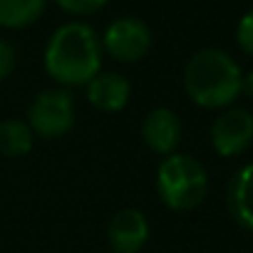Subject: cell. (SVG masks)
<instances>
[{
	"label": "cell",
	"instance_id": "obj_4",
	"mask_svg": "<svg viewBox=\"0 0 253 253\" xmlns=\"http://www.w3.org/2000/svg\"><path fill=\"white\" fill-rule=\"evenodd\" d=\"M28 124L38 137H65L75 126V97L67 89H47L38 94L28 109Z\"/></svg>",
	"mask_w": 253,
	"mask_h": 253
},
{
	"label": "cell",
	"instance_id": "obj_2",
	"mask_svg": "<svg viewBox=\"0 0 253 253\" xmlns=\"http://www.w3.org/2000/svg\"><path fill=\"white\" fill-rule=\"evenodd\" d=\"M238 62L216 47L199 50L184 67V87L189 97L206 109H223L241 94Z\"/></svg>",
	"mask_w": 253,
	"mask_h": 253
},
{
	"label": "cell",
	"instance_id": "obj_13",
	"mask_svg": "<svg viewBox=\"0 0 253 253\" xmlns=\"http://www.w3.org/2000/svg\"><path fill=\"white\" fill-rule=\"evenodd\" d=\"M55 3L72 15H92L107 5V0H55Z\"/></svg>",
	"mask_w": 253,
	"mask_h": 253
},
{
	"label": "cell",
	"instance_id": "obj_14",
	"mask_svg": "<svg viewBox=\"0 0 253 253\" xmlns=\"http://www.w3.org/2000/svg\"><path fill=\"white\" fill-rule=\"evenodd\" d=\"M236 40H238V47H241L248 57H253V10H248V13L238 20Z\"/></svg>",
	"mask_w": 253,
	"mask_h": 253
},
{
	"label": "cell",
	"instance_id": "obj_3",
	"mask_svg": "<svg viewBox=\"0 0 253 253\" xmlns=\"http://www.w3.org/2000/svg\"><path fill=\"white\" fill-rule=\"evenodd\" d=\"M157 189L171 211H191L206 199L209 176L199 159L189 154H169L157 171Z\"/></svg>",
	"mask_w": 253,
	"mask_h": 253
},
{
	"label": "cell",
	"instance_id": "obj_8",
	"mask_svg": "<svg viewBox=\"0 0 253 253\" xmlns=\"http://www.w3.org/2000/svg\"><path fill=\"white\" fill-rule=\"evenodd\" d=\"M142 137L152 152L169 157L181 142V119L171 109L157 107L142 122Z\"/></svg>",
	"mask_w": 253,
	"mask_h": 253
},
{
	"label": "cell",
	"instance_id": "obj_11",
	"mask_svg": "<svg viewBox=\"0 0 253 253\" xmlns=\"http://www.w3.org/2000/svg\"><path fill=\"white\" fill-rule=\"evenodd\" d=\"M35 132L30 124L18 122V119H5L0 122V154L3 157H25L33 149Z\"/></svg>",
	"mask_w": 253,
	"mask_h": 253
},
{
	"label": "cell",
	"instance_id": "obj_15",
	"mask_svg": "<svg viewBox=\"0 0 253 253\" xmlns=\"http://www.w3.org/2000/svg\"><path fill=\"white\" fill-rule=\"evenodd\" d=\"M15 60H18L15 47L8 40H0V82L10 77V72L15 70Z\"/></svg>",
	"mask_w": 253,
	"mask_h": 253
},
{
	"label": "cell",
	"instance_id": "obj_10",
	"mask_svg": "<svg viewBox=\"0 0 253 253\" xmlns=\"http://www.w3.org/2000/svg\"><path fill=\"white\" fill-rule=\"evenodd\" d=\"M228 211L248 231H253V162L241 167L228 184Z\"/></svg>",
	"mask_w": 253,
	"mask_h": 253
},
{
	"label": "cell",
	"instance_id": "obj_6",
	"mask_svg": "<svg viewBox=\"0 0 253 253\" xmlns=\"http://www.w3.org/2000/svg\"><path fill=\"white\" fill-rule=\"evenodd\" d=\"M253 142V114L243 107L226 109L211 124V144L221 157H238Z\"/></svg>",
	"mask_w": 253,
	"mask_h": 253
},
{
	"label": "cell",
	"instance_id": "obj_9",
	"mask_svg": "<svg viewBox=\"0 0 253 253\" xmlns=\"http://www.w3.org/2000/svg\"><path fill=\"white\" fill-rule=\"evenodd\" d=\"M132 94V87L122 75L117 72H104V75H94L87 82V99L92 107H97L99 112H119L126 107Z\"/></svg>",
	"mask_w": 253,
	"mask_h": 253
},
{
	"label": "cell",
	"instance_id": "obj_12",
	"mask_svg": "<svg viewBox=\"0 0 253 253\" xmlns=\"http://www.w3.org/2000/svg\"><path fill=\"white\" fill-rule=\"evenodd\" d=\"M47 0H0V25L28 28L45 13Z\"/></svg>",
	"mask_w": 253,
	"mask_h": 253
},
{
	"label": "cell",
	"instance_id": "obj_5",
	"mask_svg": "<svg viewBox=\"0 0 253 253\" xmlns=\"http://www.w3.org/2000/svg\"><path fill=\"white\" fill-rule=\"evenodd\" d=\"M102 47L119 62H139L152 50V30L144 20L119 18L107 28Z\"/></svg>",
	"mask_w": 253,
	"mask_h": 253
},
{
	"label": "cell",
	"instance_id": "obj_7",
	"mask_svg": "<svg viewBox=\"0 0 253 253\" xmlns=\"http://www.w3.org/2000/svg\"><path fill=\"white\" fill-rule=\"evenodd\" d=\"M149 238V221L137 209H124L112 216L107 228V241L112 253H139Z\"/></svg>",
	"mask_w": 253,
	"mask_h": 253
},
{
	"label": "cell",
	"instance_id": "obj_16",
	"mask_svg": "<svg viewBox=\"0 0 253 253\" xmlns=\"http://www.w3.org/2000/svg\"><path fill=\"white\" fill-rule=\"evenodd\" d=\"M241 92H243L246 97H251V99H253V70H251V72H246V75L241 77Z\"/></svg>",
	"mask_w": 253,
	"mask_h": 253
},
{
	"label": "cell",
	"instance_id": "obj_1",
	"mask_svg": "<svg viewBox=\"0 0 253 253\" xmlns=\"http://www.w3.org/2000/svg\"><path fill=\"white\" fill-rule=\"evenodd\" d=\"M102 67V42L87 23L57 28L45 47V70L62 84H87Z\"/></svg>",
	"mask_w": 253,
	"mask_h": 253
}]
</instances>
